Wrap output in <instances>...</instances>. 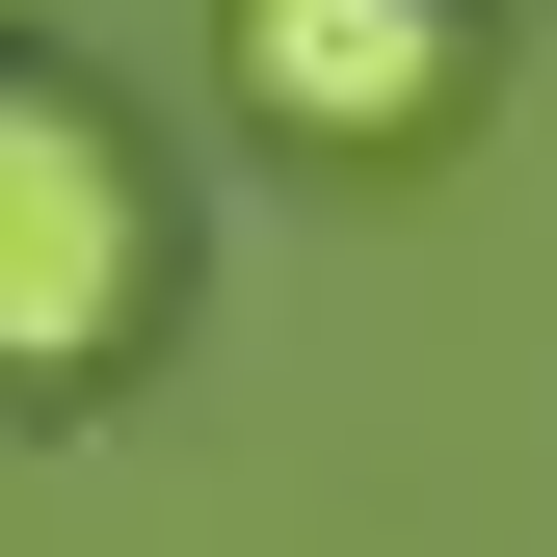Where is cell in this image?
<instances>
[{
	"mask_svg": "<svg viewBox=\"0 0 557 557\" xmlns=\"http://www.w3.org/2000/svg\"><path fill=\"white\" fill-rule=\"evenodd\" d=\"M133 319H160V186H133V133L81 81H0V372L81 398Z\"/></svg>",
	"mask_w": 557,
	"mask_h": 557,
	"instance_id": "1",
	"label": "cell"
},
{
	"mask_svg": "<svg viewBox=\"0 0 557 557\" xmlns=\"http://www.w3.org/2000/svg\"><path fill=\"white\" fill-rule=\"evenodd\" d=\"M239 107L319 133V160H425V133L478 107V0H213Z\"/></svg>",
	"mask_w": 557,
	"mask_h": 557,
	"instance_id": "2",
	"label": "cell"
}]
</instances>
